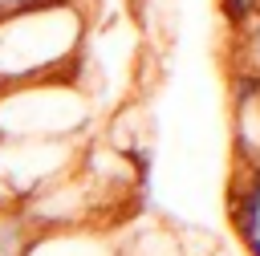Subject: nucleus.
Returning a JSON list of instances; mask_svg holds the SVG:
<instances>
[{"mask_svg":"<svg viewBox=\"0 0 260 256\" xmlns=\"http://www.w3.org/2000/svg\"><path fill=\"white\" fill-rule=\"evenodd\" d=\"M240 37H244V57H240V61L252 65V69H260V16H256Z\"/></svg>","mask_w":260,"mask_h":256,"instance_id":"7ed1b4c3","label":"nucleus"},{"mask_svg":"<svg viewBox=\"0 0 260 256\" xmlns=\"http://www.w3.org/2000/svg\"><path fill=\"white\" fill-rule=\"evenodd\" d=\"M32 240H37V232L24 223L20 211L0 215V256H28Z\"/></svg>","mask_w":260,"mask_h":256,"instance_id":"f257e3e1","label":"nucleus"},{"mask_svg":"<svg viewBox=\"0 0 260 256\" xmlns=\"http://www.w3.org/2000/svg\"><path fill=\"white\" fill-rule=\"evenodd\" d=\"M0 98H4V77H0Z\"/></svg>","mask_w":260,"mask_h":256,"instance_id":"39448f33","label":"nucleus"},{"mask_svg":"<svg viewBox=\"0 0 260 256\" xmlns=\"http://www.w3.org/2000/svg\"><path fill=\"white\" fill-rule=\"evenodd\" d=\"M20 203H16V195L8 191V183H4V175H0V215H8V211H16Z\"/></svg>","mask_w":260,"mask_h":256,"instance_id":"20e7f679","label":"nucleus"},{"mask_svg":"<svg viewBox=\"0 0 260 256\" xmlns=\"http://www.w3.org/2000/svg\"><path fill=\"white\" fill-rule=\"evenodd\" d=\"M219 16L232 33H244L260 16V0H219Z\"/></svg>","mask_w":260,"mask_h":256,"instance_id":"f03ea898","label":"nucleus"}]
</instances>
